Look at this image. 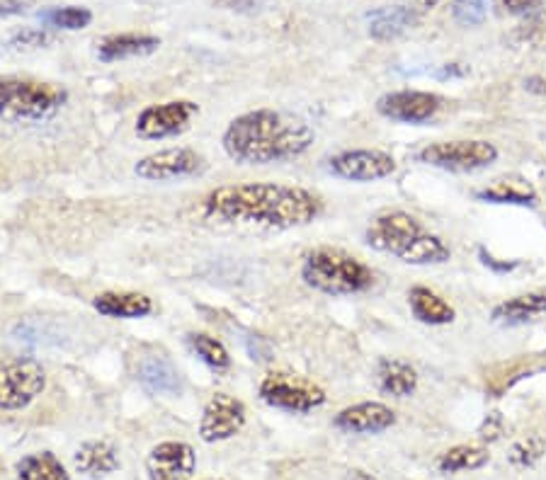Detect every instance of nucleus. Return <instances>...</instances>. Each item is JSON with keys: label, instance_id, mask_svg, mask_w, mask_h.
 Instances as JSON below:
<instances>
[{"label": "nucleus", "instance_id": "8", "mask_svg": "<svg viewBox=\"0 0 546 480\" xmlns=\"http://www.w3.org/2000/svg\"><path fill=\"white\" fill-rule=\"evenodd\" d=\"M199 114V105L192 100H170L163 105H149L136 117L134 131L144 141H163L185 134L192 119Z\"/></svg>", "mask_w": 546, "mask_h": 480}, {"label": "nucleus", "instance_id": "19", "mask_svg": "<svg viewBox=\"0 0 546 480\" xmlns=\"http://www.w3.org/2000/svg\"><path fill=\"white\" fill-rule=\"evenodd\" d=\"M76 471L88 478H105L119 468V454L110 442H85L73 456Z\"/></svg>", "mask_w": 546, "mask_h": 480}, {"label": "nucleus", "instance_id": "1", "mask_svg": "<svg viewBox=\"0 0 546 480\" xmlns=\"http://www.w3.org/2000/svg\"><path fill=\"white\" fill-rule=\"evenodd\" d=\"M207 219L221 224H253L275 231L309 226L323 211L318 194L299 185L280 182H241L221 185L204 197Z\"/></svg>", "mask_w": 546, "mask_h": 480}, {"label": "nucleus", "instance_id": "28", "mask_svg": "<svg viewBox=\"0 0 546 480\" xmlns=\"http://www.w3.org/2000/svg\"><path fill=\"white\" fill-rule=\"evenodd\" d=\"M44 22H49L51 27H59V30H85V27L93 22V13L88 8H78V5H68V8H54L47 10L42 15Z\"/></svg>", "mask_w": 546, "mask_h": 480}, {"label": "nucleus", "instance_id": "13", "mask_svg": "<svg viewBox=\"0 0 546 480\" xmlns=\"http://www.w3.org/2000/svg\"><path fill=\"white\" fill-rule=\"evenodd\" d=\"M442 107V97L425 90H396L379 97L377 112L391 122L423 124L430 122Z\"/></svg>", "mask_w": 546, "mask_h": 480}, {"label": "nucleus", "instance_id": "30", "mask_svg": "<svg viewBox=\"0 0 546 480\" xmlns=\"http://www.w3.org/2000/svg\"><path fill=\"white\" fill-rule=\"evenodd\" d=\"M493 0H454L452 17L464 27H476L491 15Z\"/></svg>", "mask_w": 546, "mask_h": 480}, {"label": "nucleus", "instance_id": "16", "mask_svg": "<svg viewBox=\"0 0 546 480\" xmlns=\"http://www.w3.org/2000/svg\"><path fill=\"white\" fill-rule=\"evenodd\" d=\"M136 376L149 391L163 393V396H178L182 391V376L175 369L166 354H146L141 357L139 367H136Z\"/></svg>", "mask_w": 546, "mask_h": 480}, {"label": "nucleus", "instance_id": "22", "mask_svg": "<svg viewBox=\"0 0 546 480\" xmlns=\"http://www.w3.org/2000/svg\"><path fill=\"white\" fill-rule=\"evenodd\" d=\"M408 304L413 316L425 325H447L454 320V308L428 287H413L408 291Z\"/></svg>", "mask_w": 546, "mask_h": 480}, {"label": "nucleus", "instance_id": "7", "mask_svg": "<svg viewBox=\"0 0 546 480\" xmlns=\"http://www.w3.org/2000/svg\"><path fill=\"white\" fill-rule=\"evenodd\" d=\"M418 160L432 168L452 170V173H471L496 163L498 148L491 141H440V144L425 146L418 153Z\"/></svg>", "mask_w": 546, "mask_h": 480}, {"label": "nucleus", "instance_id": "25", "mask_svg": "<svg viewBox=\"0 0 546 480\" xmlns=\"http://www.w3.org/2000/svg\"><path fill=\"white\" fill-rule=\"evenodd\" d=\"M185 340L192 354H197L199 362L207 364V367L216 371V374H224V371L231 369V354L224 347V342L216 340L214 335L187 333Z\"/></svg>", "mask_w": 546, "mask_h": 480}, {"label": "nucleus", "instance_id": "24", "mask_svg": "<svg viewBox=\"0 0 546 480\" xmlns=\"http://www.w3.org/2000/svg\"><path fill=\"white\" fill-rule=\"evenodd\" d=\"M15 480H71L66 466L51 451L30 454L17 464Z\"/></svg>", "mask_w": 546, "mask_h": 480}, {"label": "nucleus", "instance_id": "27", "mask_svg": "<svg viewBox=\"0 0 546 480\" xmlns=\"http://www.w3.org/2000/svg\"><path fill=\"white\" fill-rule=\"evenodd\" d=\"M486 461H488L486 449L462 444V447L445 451L442 459L437 461V466H440L442 473H459V471H474V468H481Z\"/></svg>", "mask_w": 546, "mask_h": 480}, {"label": "nucleus", "instance_id": "5", "mask_svg": "<svg viewBox=\"0 0 546 480\" xmlns=\"http://www.w3.org/2000/svg\"><path fill=\"white\" fill-rule=\"evenodd\" d=\"M68 90L42 80L0 76V119L42 122L66 105Z\"/></svg>", "mask_w": 546, "mask_h": 480}, {"label": "nucleus", "instance_id": "32", "mask_svg": "<svg viewBox=\"0 0 546 480\" xmlns=\"http://www.w3.org/2000/svg\"><path fill=\"white\" fill-rule=\"evenodd\" d=\"M27 5L20 3V0H0V20L3 17H15V15H22L25 13Z\"/></svg>", "mask_w": 546, "mask_h": 480}, {"label": "nucleus", "instance_id": "20", "mask_svg": "<svg viewBox=\"0 0 546 480\" xmlns=\"http://www.w3.org/2000/svg\"><path fill=\"white\" fill-rule=\"evenodd\" d=\"M377 376H379L381 391L389 393V396L406 398L411 396V393H415V388H418V371H415L408 362H403V359H394V357L381 359Z\"/></svg>", "mask_w": 546, "mask_h": 480}, {"label": "nucleus", "instance_id": "12", "mask_svg": "<svg viewBox=\"0 0 546 480\" xmlns=\"http://www.w3.org/2000/svg\"><path fill=\"white\" fill-rule=\"evenodd\" d=\"M328 170L348 182H377L396 173V160L377 148H352L328 160Z\"/></svg>", "mask_w": 546, "mask_h": 480}, {"label": "nucleus", "instance_id": "3", "mask_svg": "<svg viewBox=\"0 0 546 480\" xmlns=\"http://www.w3.org/2000/svg\"><path fill=\"white\" fill-rule=\"evenodd\" d=\"M369 248L398 257L406 265H442L447 262V243L406 211H384L374 216L364 233Z\"/></svg>", "mask_w": 546, "mask_h": 480}, {"label": "nucleus", "instance_id": "14", "mask_svg": "<svg viewBox=\"0 0 546 480\" xmlns=\"http://www.w3.org/2000/svg\"><path fill=\"white\" fill-rule=\"evenodd\" d=\"M195 449L185 442H161L151 449L146 471L151 480H185L195 471Z\"/></svg>", "mask_w": 546, "mask_h": 480}, {"label": "nucleus", "instance_id": "33", "mask_svg": "<svg viewBox=\"0 0 546 480\" xmlns=\"http://www.w3.org/2000/svg\"><path fill=\"white\" fill-rule=\"evenodd\" d=\"M503 3L510 13H527V10H534L537 5H542L544 0H503Z\"/></svg>", "mask_w": 546, "mask_h": 480}, {"label": "nucleus", "instance_id": "11", "mask_svg": "<svg viewBox=\"0 0 546 480\" xmlns=\"http://www.w3.org/2000/svg\"><path fill=\"white\" fill-rule=\"evenodd\" d=\"M246 420L248 410L241 400L229 393H214L199 417V437L207 444L226 442L246 427Z\"/></svg>", "mask_w": 546, "mask_h": 480}, {"label": "nucleus", "instance_id": "26", "mask_svg": "<svg viewBox=\"0 0 546 480\" xmlns=\"http://www.w3.org/2000/svg\"><path fill=\"white\" fill-rule=\"evenodd\" d=\"M476 197L483 199V202L493 204H534L537 202V194L525 180H498L493 182L486 190L476 192Z\"/></svg>", "mask_w": 546, "mask_h": 480}, {"label": "nucleus", "instance_id": "10", "mask_svg": "<svg viewBox=\"0 0 546 480\" xmlns=\"http://www.w3.org/2000/svg\"><path fill=\"white\" fill-rule=\"evenodd\" d=\"M207 160L195 148L175 146L163 148V151L144 156L134 165V173L141 180L149 182H170V180H185V177H195L204 173Z\"/></svg>", "mask_w": 546, "mask_h": 480}, {"label": "nucleus", "instance_id": "15", "mask_svg": "<svg viewBox=\"0 0 546 480\" xmlns=\"http://www.w3.org/2000/svg\"><path fill=\"white\" fill-rule=\"evenodd\" d=\"M396 422V413L384 403H357L335 417V427L355 434H377L389 430Z\"/></svg>", "mask_w": 546, "mask_h": 480}, {"label": "nucleus", "instance_id": "23", "mask_svg": "<svg viewBox=\"0 0 546 480\" xmlns=\"http://www.w3.org/2000/svg\"><path fill=\"white\" fill-rule=\"evenodd\" d=\"M369 34L374 39H394L403 34L408 27L415 25L418 15L408 5H394V8H381L367 15Z\"/></svg>", "mask_w": 546, "mask_h": 480}, {"label": "nucleus", "instance_id": "17", "mask_svg": "<svg viewBox=\"0 0 546 480\" xmlns=\"http://www.w3.org/2000/svg\"><path fill=\"white\" fill-rule=\"evenodd\" d=\"M93 308L105 318L136 320L151 316L153 301L139 291H105L95 296Z\"/></svg>", "mask_w": 546, "mask_h": 480}, {"label": "nucleus", "instance_id": "9", "mask_svg": "<svg viewBox=\"0 0 546 480\" xmlns=\"http://www.w3.org/2000/svg\"><path fill=\"white\" fill-rule=\"evenodd\" d=\"M260 398L270 408L287 410V413H309L326 403V391L311 381L292 374H270L260 384Z\"/></svg>", "mask_w": 546, "mask_h": 480}, {"label": "nucleus", "instance_id": "18", "mask_svg": "<svg viewBox=\"0 0 546 480\" xmlns=\"http://www.w3.org/2000/svg\"><path fill=\"white\" fill-rule=\"evenodd\" d=\"M158 47H161V39L151 37V34H112L98 44V56L110 64V61L134 59V56H149Z\"/></svg>", "mask_w": 546, "mask_h": 480}, {"label": "nucleus", "instance_id": "29", "mask_svg": "<svg viewBox=\"0 0 546 480\" xmlns=\"http://www.w3.org/2000/svg\"><path fill=\"white\" fill-rule=\"evenodd\" d=\"M544 451H546L544 439L539 437V434H530V437L513 444V449H510V464L517 468H530L542 459Z\"/></svg>", "mask_w": 546, "mask_h": 480}, {"label": "nucleus", "instance_id": "6", "mask_svg": "<svg viewBox=\"0 0 546 480\" xmlns=\"http://www.w3.org/2000/svg\"><path fill=\"white\" fill-rule=\"evenodd\" d=\"M47 388V371L37 359H13L0 367V410H25Z\"/></svg>", "mask_w": 546, "mask_h": 480}, {"label": "nucleus", "instance_id": "21", "mask_svg": "<svg viewBox=\"0 0 546 480\" xmlns=\"http://www.w3.org/2000/svg\"><path fill=\"white\" fill-rule=\"evenodd\" d=\"M546 313V291H534V294L513 296L493 308V320L503 325H520L527 320H534Z\"/></svg>", "mask_w": 546, "mask_h": 480}, {"label": "nucleus", "instance_id": "4", "mask_svg": "<svg viewBox=\"0 0 546 480\" xmlns=\"http://www.w3.org/2000/svg\"><path fill=\"white\" fill-rule=\"evenodd\" d=\"M301 279L328 296L362 294L374 284V272L360 257L340 248H316L304 257Z\"/></svg>", "mask_w": 546, "mask_h": 480}, {"label": "nucleus", "instance_id": "2", "mask_svg": "<svg viewBox=\"0 0 546 480\" xmlns=\"http://www.w3.org/2000/svg\"><path fill=\"white\" fill-rule=\"evenodd\" d=\"M314 139V129L297 114L253 110L233 119L221 136V146L238 165H270L304 156Z\"/></svg>", "mask_w": 546, "mask_h": 480}, {"label": "nucleus", "instance_id": "31", "mask_svg": "<svg viewBox=\"0 0 546 480\" xmlns=\"http://www.w3.org/2000/svg\"><path fill=\"white\" fill-rule=\"evenodd\" d=\"M51 34L47 30H22L17 32L13 37V47L15 49H39V47H47L51 44Z\"/></svg>", "mask_w": 546, "mask_h": 480}]
</instances>
